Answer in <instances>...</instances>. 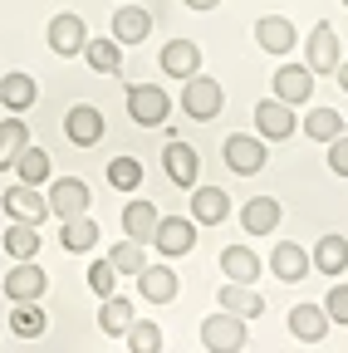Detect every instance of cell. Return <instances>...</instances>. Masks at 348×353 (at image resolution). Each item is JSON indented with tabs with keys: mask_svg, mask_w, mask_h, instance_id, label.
Returning <instances> with one entry per match:
<instances>
[{
	"mask_svg": "<svg viewBox=\"0 0 348 353\" xmlns=\"http://www.w3.org/2000/svg\"><path fill=\"white\" fill-rule=\"evenodd\" d=\"M338 59H343V44H338V34H334V25H314L309 30V44H304V64H309L314 74H334L338 69Z\"/></svg>",
	"mask_w": 348,
	"mask_h": 353,
	"instance_id": "obj_6",
	"label": "cell"
},
{
	"mask_svg": "<svg viewBox=\"0 0 348 353\" xmlns=\"http://www.w3.org/2000/svg\"><path fill=\"white\" fill-rule=\"evenodd\" d=\"M334 79H338V88L348 94V59H338V69H334Z\"/></svg>",
	"mask_w": 348,
	"mask_h": 353,
	"instance_id": "obj_42",
	"label": "cell"
},
{
	"mask_svg": "<svg viewBox=\"0 0 348 353\" xmlns=\"http://www.w3.org/2000/svg\"><path fill=\"white\" fill-rule=\"evenodd\" d=\"M329 172L334 176H348V128L338 138H329Z\"/></svg>",
	"mask_w": 348,
	"mask_h": 353,
	"instance_id": "obj_41",
	"label": "cell"
},
{
	"mask_svg": "<svg viewBox=\"0 0 348 353\" xmlns=\"http://www.w3.org/2000/svg\"><path fill=\"white\" fill-rule=\"evenodd\" d=\"M0 206H6V216H10V221H30V226H39V221L50 216V201L39 196V187H30V182H15V187H6Z\"/></svg>",
	"mask_w": 348,
	"mask_h": 353,
	"instance_id": "obj_8",
	"label": "cell"
},
{
	"mask_svg": "<svg viewBox=\"0 0 348 353\" xmlns=\"http://www.w3.org/2000/svg\"><path fill=\"white\" fill-rule=\"evenodd\" d=\"M221 108H226V94H221V83H216V79H206V74L182 79V113H187V118L211 123Z\"/></svg>",
	"mask_w": 348,
	"mask_h": 353,
	"instance_id": "obj_1",
	"label": "cell"
},
{
	"mask_svg": "<svg viewBox=\"0 0 348 353\" xmlns=\"http://www.w3.org/2000/svg\"><path fill=\"white\" fill-rule=\"evenodd\" d=\"M25 143H30V128H25V118H20V113L0 123V172H10V162L20 157V148H25Z\"/></svg>",
	"mask_w": 348,
	"mask_h": 353,
	"instance_id": "obj_33",
	"label": "cell"
},
{
	"mask_svg": "<svg viewBox=\"0 0 348 353\" xmlns=\"http://www.w3.org/2000/svg\"><path fill=\"white\" fill-rule=\"evenodd\" d=\"M108 187L138 192V187H143V162H138V157H113V162H108Z\"/></svg>",
	"mask_w": 348,
	"mask_h": 353,
	"instance_id": "obj_37",
	"label": "cell"
},
{
	"mask_svg": "<svg viewBox=\"0 0 348 353\" xmlns=\"http://www.w3.org/2000/svg\"><path fill=\"white\" fill-rule=\"evenodd\" d=\"M59 245L69 255H83V250H94L99 245V221L89 211H79V216H64L59 221Z\"/></svg>",
	"mask_w": 348,
	"mask_h": 353,
	"instance_id": "obj_18",
	"label": "cell"
},
{
	"mask_svg": "<svg viewBox=\"0 0 348 353\" xmlns=\"http://www.w3.org/2000/svg\"><path fill=\"white\" fill-rule=\"evenodd\" d=\"M113 285H118V270H113V260L103 255V260H94L89 265V290L103 299V294H113Z\"/></svg>",
	"mask_w": 348,
	"mask_h": 353,
	"instance_id": "obj_39",
	"label": "cell"
},
{
	"mask_svg": "<svg viewBox=\"0 0 348 353\" xmlns=\"http://www.w3.org/2000/svg\"><path fill=\"white\" fill-rule=\"evenodd\" d=\"M45 329H50V319H45V309H39V299H15V309H10V334L39 339Z\"/></svg>",
	"mask_w": 348,
	"mask_h": 353,
	"instance_id": "obj_30",
	"label": "cell"
},
{
	"mask_svg": "<svg viewBox=\"0 0 348 353\" xmlns=\"http://www.w3.org/2000/svg\"><path fill=\"white\" fill-rule=\"evenodd\" d=\"M162 172H167L177 187H196V176H201V157H196V148L182 143V138H172V143L162 148Z\"/></svg>",
	"mask_w": 348,
	"mask_h": 353,
	"instance_id": "obj_11",
	"label": "cell"
},
{
	"mask_svg": "<svg viewBox=\"0 0 348 353\" xmlns=\"http://www.w3.org/2000/svg\"><path fill=\"white\" fill-rule=\"evenodd\" d=\"M343 10H348V0H343Z\"/></svg>",
	"mask_w": 348,
	"mask_h": 353,
	"instance_id": "obj_44",
	"label": "cell"
},
{
	"mask_svg": "<svg viewBox=\"0 0 348 353\" xmlns=\"http://www.w3.org/2000/svg\"><path fill=\"white\" fill-rule=\"evenodd\" d=\"M182 6H192V10H216L221 0H182Z\"/></svg>",
	"mask_w": 348,
	"mask_h": 353,
	"instance_id": "obj_43",
	"label": "cell"
},
{
	"mask_svg": "<svg viewBox=\"0 0 348 353\" xmlns=\"http://www.w3.org/2000/svg\"><path fill=\"white\" fill-rule=\"evenodd\" d=\"M50 50L54 54H64V59H74V54H83V44H89V25H83L74 10H64V15H54L50 20Z\"/></svg>",
	"mask_w": 348,
	"mask_h": 353,
	"instance_id": "obj_10",
	"label": "cell"
},
{
	"mask_svg": "<svg viewBox=\"0 0 348 353\" xmlns=\"http://www.w3.org/2000/svg\"><path fill=\"white\" fill-rule=\"evenodd\" d=\"M221 270H226V280L255 285V280H260V255L245 250V245H226V250H221Z\"/></svg>",
	"mask_w": 348,
	"mask_h": 353,
	"instance_id": "obj_26",
	"label": "cell"
},
{
	"mask_svg": "<svg viewBox=\"0 0 348 353\" xmlns=\"http://www.w3.org/2000/svg\"><path fill=\"white\" fill-rule=\"evenodd\" d=\"M275 99H285V103H309V99H314V69H309V64H280V69H275Z\"/></svg>",
	"mask_w": 348,
	"mask_h": 353,
	"instance_id": "obj_15",
	"label": "cell"
},
{
	"mask_svg": "<svg viewBox=\"0 0 348 353\" xmlns=\"http://www.w3.org/2000/svg\"><path fill=\"white\" fill-rule=\"evenodd\" d=\"M324 314H329V324H348V285L343 280L324 294Z\"/></svg>",
	"mask_w": 348,
	"mask_h": 353,
	"instance_id": "obj_40",
	"label": "cell"
},
{
	"mask_svg": "<svg viewBox=\"0 0 348 353\" xmlns=\"http://www.w3.org/2000/svg\"><path fill=\"white\" fill-rule=\"evenodd\" d=\"M45 290H50V275L39 270L34 260H15V265H10V275H6V294H10V304H15V299H39Z\"/></svg>",
	"mask_w": 348,
	"mask_h": 353,
	"instance_id": "obj_17",
	"label": "cell"
},
{
	"mask_svg": "<svg viewBox=\"0 0 348 353\" xmlns=\"http://www.w3.org/2000/svg\"><path fill=\"white\" fill-rule=\"evenodd\" d=\"M309 260H314V270H324V275H343L348 270V241L343 236H324L314 250H309Z\"/></svg>",
	"mask_w": 348,
	"mask_h": 353,
	"instance_id": "obj_28",
	"label": "cell"
},
{
	"mask_svg": "<svg viewBox=\"0 0 348 353\" xmlns=\"http://www.w3.org/2000/svg\"><path fill=\"white\" fill-rule=\"evenodd\" d=\"M83 59H89L94 74H118L123 69V44L108 34V39H89L83 44Z\"/></svg>",
	"mask_w": 348,
	"mask_h": 353,
	"instance_id": "obj_31",
	"label": "cell"
},
{
	"mask_svg": "<svg viewBox=\"0 0 348 353\" xmlns=\"http://www.w3.org/2000/svg\"><path fill=\"white\" fill-rule=\"evenodd\" d=\"M50 216H79V211H89V187H83L79 182V176H54V182H50Z\"/></svg>",
	"mask_w": 348,
	"mask_h": 353,
	"instance_id": "obj_14",
	"label": "cell"
},
{
	"mask_svg": "<svg viewBox=\"0 0 348 353\" xmlns=\"http://www.w3.org/2000/svg\"><path fill=\"white\" fill-rule=\"evenodd\" d=\"M108 260H113V270H118V275H138L143 265H147V255H143V241H118V245L108 250Z\"/></svg>",
	"mask_w": 348,
	"mask_h": 353,
	"instance_id": "obj_38",
	"label": "cell"
},
{
	"mask_svg": "<svg viewBox=\"0 0 348 353\" xmlns=\"http://www.w3.org/2000/svg\"><path fill=\"white\" fill-rule=\"evenodd\" d=\"M255 44L265 54H289L294 44H299V30H294V20H285V15H260L255 20Z\"/></svg>",
	"mask_w": 348,
	"mask_h": 353,
	"instance_id": "obj_12",
	"label": "cell"
},
{
	"mask_svg": "<svg viewBox=\"0 0 348 353\" xmlns=\"http://www.w3.org/2000/svg\"><path fill=\"white\" fill-rule=\"evenodd\" d=\"M245 343H250V339H245V319L231 314V309L201 319V348H211V353H240Z\"/></svg>",
	"mask_w": 348,
	"mask_h": 353,
	"instance_id": "obj_2",
	"label": "cell"
},
{
	"mask_svg": "<svg viewBox=\"0 0 348 353\" xmlns=\"http://www.w3.org/2000/svg\"><path fill=\"white\" fill-rule=\"evenodd\" d=\"M127 324H133V299H127V294H103V304H99V329H103V334H123Z\"/></svg>",
	"mask_w": 348,
	"mask_h": 353,
	"instance_id": "obj_32",
	"label": "cell"
},
{
	"mask_svg": "<svg viewBox=\"0 0 348 353\" xmlns=\"http://www.w3.org/2000/svg\"><path fill=\"white\" fill-rule=\"evenodd\" d=\"M147 34H152V10H143V6L113 10V39L118 44H143Z\"/></svg>",
	"mask_w": 348,
	"mask_h": 353,
	"instance_id": "obj_22",
	"label": "cell"
},
{
	"mask_svg": "<svg viewBox=\"0 0 348 353\" xmlns=\"http://www.w3.org/2000/svg\"><path fill=\"white\" fill-rule=\"evenodd\" d=\"M240 226H245L250 236H270V231L280 226V201H275V196L245 201V206H240Z\"/></svg>",
	"mask_w": 348,
	"mask_h": 353,
	"instance_id": "obj_23",
	"label": "cell"
},
{
	"mask_svg": "<svg viewBox=\"0 0 348 353\" xmlns=\"http://www.w3.org/2000/svg\"><path fill=\"white\" fill-rule=\"evenodd\" d=\"M162 74H172V79L201 74V50H196L192 39H167L162 44Z\"/></svg>",
	"mask_w": 348,
	"mask_h": 353,
	"instance_id": "obj_21",
	"label": "cell"
},
{
	"mask_svg": "<svg viewBox=\"0 0 348 353\" xmlns=\"http://www.w3.org/2000/svg\"><path fill=\"white\" fill-rule=\"evenodd\" d=\"M314 270V260H309V250L304 245H294V241H280L275 250H270V275L275 280H285V285H299L304 275Z\"/></svg>",
	"mask_w": 348,
	"mask_h": 353,
	"instance_id": "obj_13",
	"label": "cell"
},
{
	"mask_svg": "<svg viewBox=\"0 0 348 353\" xmlns=\"http://www.w3.org/2000/svg\"><path fill=\"white\" fill-rule=\"evenodd\" d=\"M34 99H39V88H34V79H30V74H20V69H15V74L0 79V103H6L10 113H25Z\"/></svg>",
	"mask_w": 348,
	"mask_h": 353,
	"instance_id": "obj_29",
	"label": "cell"
},
{
	"mask_svg": "<svg viewBox=\"0 0 348 353\" xmlns=\"http://www.w3.org/2000/svg\"><path fill=\"white\" fill-rule=\"evenodd\" d=\"M123 231H127V241L152 245V231H157V206H152V201H127V206H123Z\"/></svg>",
	"mask_w": 348,
	"mask_h": 353,
	"instance_id": "obj_24",
	"label": "cell"
},
{
	"mask_svg": "<svg viewBox=\"0 0 348 353\" xmlns=\"http://www.w3.org/2000/svg\"><path fill=\"white\" fill-rule=\"evenodd\" d=\"M127 113H133V123H143V128H162L172 118V99L157 83H127Z\"/></svg>",
	"mask_w": 348,
	"mask_h": 353,
	"instance_id": "obj_3",
	"label": "cell"
},
{
	"mask_svg": "<svg viewBox=\"0 0 348 353\" xmlns=\"http://www.w3.org/2000/svg\"><path fill=\"white\" fill-rule=\"evenodd\" d=\"M221 157H226V167H231L236 176H255L260 167L270 162L265 138H250V132H231V138L221 143Z\"/></svg>",
	"mask_w": 348,
	"mask_h": 353,
	"instance_id": "obj_4",
	"label": "cell"
},
{
	"mask_svg": "<svg viewBox=\"0 0 348 353\" xmlns=\"http://www.w3.org/2000/svg\"><path fill=\"white\" fill-rule=\"evenodd\" d=\"M103 132H108V123H103V113H99L94 103H74V108L64 113V138H69L74 148H94Z\"/></svg>",
	"mask_w": 348,
	"mask_h": 353,
	"instance_id": "obj_7",
	"label": "cell"
},
{
	"mask_svg": "<svg viewBox=\"0 0 348 353\" xmlns=\"http://www.w3.org/2000/svg\"><path fill=\"white\" fill-rule=\"evenodd\" d=\"M123 343L133 348V353H162V329L152 319H133L123 329Z\"/></svg>",
	"mask_w": 348,
	"mask_h": 353,
	"instance_id": "obj_35",
	"label": "cell"
},
{
	"mask_svg": "<svg viewBox=\"0 0 348 353\" xmlns=\"http://www.w3.org/2000/svg\"><path fill=\"white\" fill-rule=\"evenodd\" d=\"M255 128H260V138H270V143L294 138V128H299L294 103H285V99H265V103H255Z\"/></svg>",
	"mask_w": 348,
	"mask_h": 353,
	"instance_id": "obj_9",
	"label": "cell"
},
{
	"mask_svg": "<svg viewBox=\"0 0 348 353\" xmlns=\"http://www.w3.org/2000/svg\"><path fill=\"white\" fill-rule=\"evenodd\" d=\"M221 309H231V314H240V319H255V314H265V294H255V290L240 285V280H226Z\"/></svg>",
	"mask_w": 348,
	"mask_h": 353,
	"instance_id": "obj_25",
	"label": "cell"
},
{
	"mask_svg": "<svg viewBox=\"0 0 348 353\" xmlns=\"http://www.w3.org/2000/svg\"><path fill=\"white\" fill-rule=\"evenodd\" d=\"M289 334H294V343H324V334H329L324 304H294L289 309Z\"/></svg>",
	"mask_w": 348,
	"mask_h": 353,
	"instance_id": "obj_19",
	"label": "cell"
},
{
	"mask_svg": "<svg viewBox=\"0 0 348 353\" xmlns=\"http://www.w3.org/2000/svg\"><path fill=\"white\" fill-rule=\"evenodd\" d=\"M152 245L157 255H192L196 245V221L192 216H157V231H152Z\"/></svg>",
	"mask_w": 348,
	"mask_h": 353,
	"instance_id": "obj_5",
	"label": "cell"
},
{
	"mask_svg": "<svg viewBox=\"0 0 348 353\" xmlns=\"http://www.w3.org/2000/svg\"><path fill=\"white\" fill-rule=\"evenodd\" d=\"M10 172L20 176V182H30V187H45V182H50V152L25 143V148H20V157L10 162Z\"/></svg>",
	"mask_w": 348,
	"mask_h": 353,
	"instance_id": "obj_27",
	"label": "cell"
},
{
	"mask_svg": "<svg viewBox=\"0 0 348 353\" xmlns=\"http://www.w3.org/2000/svg\"><path fill=\"white\" fill-rule=\"evenodd\" d=\"M133 280H138V294L147 304H172L177 299V270H172V265H143Z\"/></svg>",
	"mask_w": 348,
	"mask_h": 353,
	"instance_id": "obj_16",
	"label": "cell"
},
{
	"mask_svg": "<svg viewBox=\"0 0 348 353\" xmlns=\"http://www.w3.org/2000/svg\"><path fill=\"white\" fill-rule=\"evenodd\" d=\"M231 216V196L221 187H192V221L196 226H221Z\"/></svg>",
	"mask_w": 348,
	"mask_h": 353,
	"instance_id": "obj_20",
	"label": "cell"
},
{
	"mask_svg": "<svg viewBox=\"0 0 348 353\" xmlns=\"http://www.w3.org/2000/svg\"><path fill=\"white\" fill-rule=\"evenodd\" d=\"M6 255L34 260V255H39V226H30V221H10V231H6Z\"/></svg>",
	"mask_w": 348,
	"mask_h": 353,
	"instance_id": "obj_34",
	"label": "cell"
},
{
	"mask_svg": "<svg viewBox=\"0 0 348 353\" xmlns=\"http://www.w3.org/2000/svg\"><path fill=\"white\" fill-rule=\"evenodd\" d=\"M304 132H309V138H319V143L338 138V132H343L338 108H309V113H304Z\"/></svg>",
	"mask_w": 348,
	"mask_h": 353,
	"instance_id": "obj_36",
	"label": "cell"
}]
</instances>
